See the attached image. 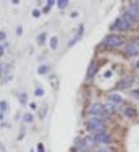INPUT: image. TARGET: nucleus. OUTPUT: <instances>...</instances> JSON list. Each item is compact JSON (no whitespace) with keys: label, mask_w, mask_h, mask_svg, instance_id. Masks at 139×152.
Wrapping results in <instances>:
<instances>
[{"label":"nucleus","mask_w":139,"mask_h":152,"mask_svg":"<svg viewBox=\"0 0 139 152\" xmlns=\"http://www.w3.org/2000/svg\"><path fill=\"white\" fill-rule=\"evenodd\" d=\"M121 18H123V20H125V21H126L128 24H129V28H133L134 24H136V20H134V18L131 16V15H129V13H128V12H126V13H123V16H121Z\"/></svg>","instance_id":"nucleus-12"},{"label":"nucleus","mask_w":139,"mask_h":152,"mask_svg":"<svg viewBox=\"0 0 139 152\" xmlns=\"http://www.w3.org/2000/svg\"><path fill=\"white\" fill-rule=\"evenodd\" d=\"M89 113L92 115V117H99V118H102L104 117V105L102 104H92V105L89 107Z\"/></svg>","instance_id":"nucleus-6"},{"label":"nucleus","mask_w":139,"mask_h":152,"mask_svg":"<svg viewBox=\"0 0 139 152\" xmlns=\"http://www.w3.org/2000/svg\"><path fill=\"white\" fill-rule=\"evenodd\" d=\"M134 5H136V8L139 10V2H134Z\"/></svg>","instance_id":"nucleus-32"},{"label":"nucleus","mask_w":139,"mask_h":152,"mask_svg":"<svg viewBox=\"0 0 139 152\" xmlns=\"http://www.w3.org/2000/svg\"><path fill=\"white\" fill-rule=\"evenodd\" d=\"M8 110V104H7V100H0V113H5V112Z\"/></svg>","instance_id":"nucleus-16"},{"label":"nucleus","mask_w":139,"mask_h":152,"mask_svg":"<svg viewBox=\"0 0 139 152\" xmlns=\"http://www.w3.org/2000/svg\"><path fill=\"white\" fill-rule=\"evenodd\" d=\"M108 102H112V104H121L123 102V99H121V96L120 94H115V92H112V94H108Z\"/></svg>","instance_id":"nucleus-10"},{"label":"nucleus","mask_w":139,"mask_h":152,"mask_svg":"<svg viewBox=\"0 0 139 152\" xmlns=\"http://www.w3.org/2000/svg\"><path fill=\"white\" fill-rule=\"evenodd\" d=\"M57 5L60 7V8H65V7H68V0H58Z\"/></svg>","instance_id":"nucleus-21"},{"label":"nucleus","mask_w":139,"mask_h":152,"mask_svg":"<svg viewBox=\"0 0 139 152\" xmlns=\"http://www.w3.org/2000/svg\"><path fill=\"white\" fill-rule=\"evenodd\" d=\"M32 16H34V18H39V16H41V10H37V8L32 10Z\"/></svg>","instance_id":"nucleus-25"},{"label":"nucleus","mask_w":139,"mask_h":152,"mask_svg":"<svg viewBox=\"0 0 139 152\" xmlns=\"http://www.w3.org/2000/svg\"><path fill=\"white\" fill-rule=\"evenodd\" d=\"M131 84H133V78H131V76H125V78H121L115 84V91H123V89H128Z\"/></svg>","instance_id":"nucleus-4"},{"label":"nucleus","mask_w":139,"mask_h":152,"mask_svg":"<svg viewBox=\"0 0 139 152\" xmlns=\"http://www.w3.org/2000/svg\"><path fill=\"white\" fill-rule=\"evenodd\" d=\"M97 68H99V65H97V61H92V63L89 65V70H87V78H91V76H94L97 73Z\"/></svg>","instance_id":"nucleus-11"},{"label":"nucleus","mask_w":139,"mask_h":152,"mask_svg":"<svg viewBox=\"0 0 139 152\" xmlns=\"http://www.w3.org/2000/svg\"><path fill=\"white\" fill-rule=\"evenodd\" d=\"M136 68H139V61H136Z\"/></svg>","instance_id":"nucleus-33"},{"label":"nucleus","mask_w":139,"mask_h":152,"mask_svg":"<svg viewBox=\"0 0 139 152\" xmlns=\"http://www.w3.org/2000/svg\"><path fill=\"white\" fill-rule=\"evenodd\" d=\"M83 29H84V26H83V24H81V26H79V32H78V34H76V36H75V39H73V41H70V44H68L70 47H71V45H75V44H76V42H78V41H79V39H81V37H83Z\"/></svg>","instance_id":"nucleus-13"},{"label":"nucleus","mask_w":139,"mask_h":152,"mask_svg":"<svg viewBox=\"0 0 139 152\" xmlns=\"http://www.w3.org/2000/svg\"><path fill=\"white\" fill-rule=\"evenodd\" d=\"M20 102L23 104V105H26V102H28V96H26L24 92H21V94H20Z\"/></svg>","instance_id":"nucleus-20"},{"label":"nucleus","mask_w":139,"mask_h":152,"mask_svg":"<svg viewBox=\"0 0 139 152\" xmlns=\"http://www.w3.org/2000/svg\"><path fill=\"white\" fill-rule=\"evenodd\" d=\"M23 121L24 123H32V121H34V117H32L31 113H24L23 115Z\"/></svg>","instance_id":"nucleus-17"},{"label":"nucleus","mask_w":139,"mask_h":152,"mask_svg":"<svg viewBox=\"0 0 139 152\" xmlns=\"http://www.w3.org/2000/svg\"><path fill=\"white\" fill-rule=\"evenodd\" d=\"M16 34H18V36L23 34V28H21V26H18V28H16Z\"/></svg>","instance_id":"nucleus-28"},{"label":"nucleus","mask_w":139,"mask_h":152,"mask_svg":"<svg viewBox=\"0 0 139 152\" xmlns=\"http://www.w3.org/2000/svg\"><path fill=\"white\" fill-rule=\"evenodd\" d=\"M123 49H125V53H126V55H138V53H139L138 47L134 45L131 41L128 42V44H125V45H123Z\"/></svg>","instance_id":"nucleus-7"},{"label":"nucleus","mask_w":139,"mask_h":152,"mask_svg":"<svg viewBox=\"0 0 139 152\" xmlns=\"http://www.w3.org/2000/svg\"><path fill=\"white\" fill-rule=\"evenodd\" d=\"M92 139L96 141L99 144H110L112 142V136L108 134V133L102 131V133H96V134L92 136Z\"/></svg>","instance_id":"nucleus-3"},{"label":"nucleus","mask_w":139,"mask_h":152,"mask_svg":"<svg viewBox=\"0 0 139 152\" xmlns=\"http://www.w3.org/2000/svg\"><path fill=\"white\" fill-rule=\"evenodd\" d=\"M37 73H39V75H47V73H49V66H47V65L39 66V68H37Z\"/></svg>","instance_id":"nucleus-18"},{"label":"nucleus","mask_w":139,"mask_h":152,"mask_svg":"<svg viewBox=\"0 0 139 152\" xmlns=\"http://www.w3.org/2000/svg\"><path fill=\"white\" fill-rule=\"evenodd\" d=\"M128 13H129V15L133 16L134 20H136V23H138V21H139V10L136 8L134 2H133V3H129V8H128Z\"/></svg>","instance_id":"nucleus-9"},{"label":"nucleus","mask_w":139,"mask_h":152,"mask_svg":"<svg viewBox=\"0 0 139 152\" xmlns=\"http://www.w3.org/2000/svg\"><path fill=\"white\" fill-rule=\"evenodd\" d=\"M110 29H113V31H115V29H118V31H128V29H131V28H129V24H128L123 18H116L115 23L110 26Z\"/></svg>","instance_id":"nucleus-5"},{"label":"nucleus","mask_w":139,"mask_h":152,"mask_svg":"<svg viewBox=\"0 0 139 152\" xmlns=\"http://www.w3.org/2000/svg\"><path fill=\"white\" fill-rule=\"evenodd\" d=\"M104 45L108 47V49H116V47L123 45V39H121V36L108 34V36H105V39H104Z\"/></svg>","instance_id":"nucleus-2"},{"label":"nucleus","mask_w":139,"mask_h":152,"mask_svg":"<svg viewBox=\"0 0 139 152\" xmlns=\"http://www.w3.org/2000/svg\"><path fill=\"white\" fill-rule=\"evenodd\" d=\"M131 42H133V44L138 47V50H139V37H134V39H133V41H131Z\"/></svg>","instance_id":"nucleus-26"},{"label":"nucleus","mask_w":139,"mask_h":152,"mask_svg":"<svg viewBox=\"0 0 139 152\" xmlns=\"http://www.w3.org/2000/svg\"><path fill=\"white\" fill-rule=\"evenodd\" d=\"M45 39H47V32H41V34L37 36V39H36V41H37V44H39V45H44Z\"/></svg>","instance_id":"nucleus-15"},{"label":"nucleus","mask_w":139,"mask_h":152,"mask_svg":"<svg viewBox=\"0 0 139 152\" xmlns=\"http://www.w3.org/2000/svg\"><path fill=\"white\" fill-rule=\"evenodd\" d=\"M49 44H50V49H57V47H58V39L53 36V37H50V42H49Z\"/></svg>","instance_id":"nucleus-19"},{"label":"nucleus","mask_w":139,"mask_h":152,"mask_svg":"<svg viewBox=\"0 0 139 152\" xmlns=\"http://www.w3.org/2000/svg\"><path fill=\"white\" fill-rule=\"evenodd\" d=\"M34 94H36V97H41V96H44V89H41V88H36Z\"/></svg>","instance_id":"nucleus-24"},{"label":"nucleus","mask_w":139,"mask_h":152,"mask_svg":"<svg viewBox=\"0 0 139 152\" xmlns=\"http://www.w3.org/2000/svg\"><path fill=\"white\" fill-rule=\"evenodd\" d=\"M0 75H2V65H0Z\"/></svg>","instance_id":"nucleus-34"},{"label":"nucleus","mask_w":139,"mask_h":152,"mask_svg":"<svg viewBox=\"0 0 139 152\" xmlns=\"http://www.w3.org/2000/svg\"><path fill=\"white\" fill-rule=\"evenodd\" d=\"M125 115L128 118H134V117H136V108H134V107H126L125 108Z\"/></svg>","instance_id":"nucleus-14"},{"label":"nucleus","mask_w":139,"mask_h":152,"mask_svg":"<svg viewBox=\"0 0 139 152\" xmlns=\"http://www.w3.org/2000/svg\"><path fill=\"white\" fill-rule=\"evenodd\" d=\"M55 3H57V2H53V0H49V2H47V7L44 8V12H49V10H50V7H52V5H55Z\"/></svg>","instance_id":"nucleus-23"},{"label":"nucleus","mask_w":139,"mask_h":152,"mask_svg":"<svg viewBox=\"0 0 139 152\" xmlns=\"http://www.w3.org/2000/svg\"><path fill=\"white\" fill-rule=\"evenodd\" d=\"M97 152H110V149H99Z\"/></svg>","instance_id":"nucleus-30"},{"label":"nucleus","mask_w":139,"mask_h":152,"mask_svg":"<svg viewBox=\"0 0 139 152\" xmlns=\"http://www.w3.org/2000/svg\"><path fill=\"white\" fill-rule=\"evenodd\" d=\"M115 112H116V105H115V104H112V102L104 104V113L105 115H113Z\"/></svg>","instance_id":"nucleus-8"},{"label":"nucleus","mask_w":139,"mask_h":152,"mask_svg":"<svg viewBox=\"0 0 139 152\" xmlns=\"http://www.w3.org/2000/svg\"><path fill=\"white\" fill-rule=\"evenodd\" d=\"M3 50H5V47H3L2 44H0V53H3Z\"/></svg>","instance_id":"nucleus-31"},{"label":"nucleus","mask_w":139,"mask_h":152,"mask_svg":"<svg viewBox=\"0 0 139 152\" xmlns=\"http://www.w3.org/2000/svg\"><path fill=\"white\" fill-rule=\"evenodd\" d=\"M87 128H89L92 133H102V131H105V121H104V118L92 117L89 121H87Z\"/></svg>","instance_id":"nucleus-1"},{"label":"nucleus","mask_w":139,"mask_h":152,"mask_svg":"<svg viewBox=\"0 0 139 152\" xmlns=\"http://www.w3.org/2000/svg\"><path fill=\"white\" fill-rule=\"evenodd\" d=\"M36 149H37V152H45V149H44L42 144H37V147H36Z\"/></svg>","instance_id":"nucleus-27"},{"label":"nucleus","mask_w":139,"mask_h":152,"mask_svg":"<svg viewBox=\"0 0 139 152\" xmlns=\"http://www.w3.org/2000/svg\"><path fill=\"white\" fill-rule=\"evenodd\" d=\"M129 94H131V97H133V99H139V89H133Z\"/></svg>","instance_id":"nucleus-22"},{"label":"nucleus","mask_w":139,"mask_h":152,"mask_svg":"<svg viewBox=\"0 0 139 152\" xmlns=\"http://www.w3.org/2000/svg\"><path fill=\"white\" fill-rule=\"evenodd\" d=\"M5 39H7V34L5 32H0V41H5Z\"/></svg>","instance_id":"nucleus-29"}]
</instances>
